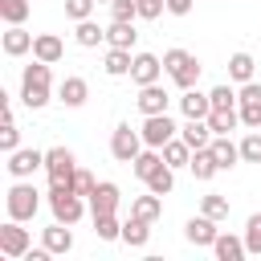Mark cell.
<instances>
[{"label":"cell","instance_id":"6da1fadb","mask_svg":"<svg viewBox=\"0 0 261 261\" xmlns=\"http://www.w3.org/2000/svg\"><path fill=\"white\" fill-rule=\"evenodd\" d=\"M49 86H53V73H49V61H37L20 69V102L29 110H41L49 102Z\"/></svg>","mask_w":261,"mask_h":261},{"label":"cell","instance_id":"7a4b0ae2","mask_svg":"<svg viewBox=\"0 0 261 261\" xmlns=\"http://www.w3.org/2000/svg\"><path fill=\"white\" fill-rule=\"evenodd\" d=\"M86 196H77L69 184H49V208H53V220L61 224H77L86 216Z\"/></svg>","mask_w":261,"mask_h":261},{"label":"cell","instance_id":"3957f363","mask_svg":"<svg viewBox=\"0 0 261 261\" xmlns=\"http://www.w3.org/2000/svg\"><path fill=\"white\" fill-rule=\"evenodd\" d=\"M200 61H196V53H188V49H167L163 53V73L179 86V90H192L196 82H200Z\"/></svg>","mask_w":261,"mask_h":261},{"label":"cell","instance_id":"277c9868","mask_svg":"<svg viewBox=\"0 0 261 261\" xmlns=\"http://www.w3.org/2000/svg\"><path fill=\"white\" fill-rule=\"evenodd\" d=\"M4 204H8V216L24 224V220L37 216V208H41V192H37L29 179H16V184L8 188V196H4Z\"/></svg>","mask_w":261,"mask_h":261},{"label":"cell","instance_id":"5b68a950","mask_svg":"<svg viewBox=\"0 0 261 261\" xmlns=\"http://www.w3.org/2000/svg\"><path fill=\"white\" fill-rule=\"evenodd\" d=\"M147 143H143V130H135L130 122H118L114 126V135H110V155L118 159V163H135V155L143 151Z\"/></svg>","mask_w":261,"mask_h":261},{"label":"cell","instance_id":"8992f818","mask_svg":"<svg viewBox=\"0 0 261 261\" xmlns=\"http://www.w3.org/2000/svg\"><path fill=\"white\" fill-rule=\"evenodd\" d=\"M33 249V237H29V228H20V220H4L0 224V253L8 257V261H20L24 253Z\"/></svg>","mask_w":261,"mask_h":261},{"label":"cell","instance_id":"52a82bcc","mask_svg":"<svg viewBox=\"0 0 261 261\" xmlns=\"http://www.w3.org/2000/svg\"><path fill=\"white\" fill-rule=\"evenodd\" d=\"M45 171H49V184H69L73 171H77V159L69 147H49L45 151Z\"/></svg>","mask_w":261,"mask_h":261},{"label":"cell","instance_id":"ba28073f","mask_svg":"<svg viewBox=\"0 0 261 261\" xmlns=\"http://www.w3.org/2000/svg\"><path fill=\"white\" fill-rule=\"evenodd\" d=\"M143 143L147 147H163L167 139H175L179 135V126L171 122V114H143Z\"/></svg>","mask_w":261,"mask_h":261},{"label":"cell","instance_id":"9c48e42d","mask_svg":"<svg viewBox=\"0 0 261 261\" xmlns=\"http://www.w3.org/2000/svg\"><path fill=\"white\" fill-rule=\"evenodd\" d=\"M41 167H45V151H37V147H16L8 155V175L12 179H33V171H41Z\"/></svg>","mask_w":261,"mask_h":261},{"label":"cell","instance_id":"30bf717a","mask_svg":"<svg viewBox=\"0 0 261 261\" xmlns=\"http://www.w3.org/2000/svg\"><path fill=\"white\" fill-rule=\"evenodd\" d=\"M220 220H212V216H192L188 224H184V237H188V245H196V249H212V241L220 237V228H216Z\"/></svg>","mask_w":261,"mask_h":261},{"label":"cell","instance_id":"8fae6325","mask_svg":"<svg viewBox=\"0 0 261 261\" xmlns=\"http://www.w3.org/2000/svg\"><path fill=\"white\" fill-rule=\"evenodd\" d=\"M86 98H90V82H86V77H77V73L61 77V86H57V102H61V106L77 110V106H86Z\"/></svg>","mask_w":261,"mask_h":261},{"label":"cell","instance_id":"7c38bea8","mask_svg":"<svg viewBox=\"0 0 261 261\" xmlns=\"http://www.w3.org/2000/svg\"><path fill=\"white\" fill-rule=\"evenodd\" d=\"M159 73H163V57L135 53V65H130V82L135 86H151V82H159Z\"/></svg>","mask_w":261,"mask_h":261},{"label":"cell","instance_id":"4fadbf2b","mask_svg":"<svg viewBox=\"0 0 261 261\" xmlns=\"http://www.w3.org/2000/svg\"><path fill=\"white\" fill-rule=\"evenodd\" d=\"M167 102H171V94H167L159 82H151V86H139V98H135V106H139L143 114H167Z\"/></svg>","mask_w":261,"mask_h":261},{"label":"cell","instance_id":"5bb4252c","mask_svg":"<svg viewBox=\"0 0 261 261\" xmlns=\"http://www.w3.org/2000/svg\"><path fill=\"white\" fill-rule=\"evenodd\" d=\"M118 200H122V192H118V184H110V179H102L94 192H90V212L94 216H106V212H118Z\"/></svg>","mask_w":261,"mask_h":261},{"label":"cell","instance_id":"9a60e30c","mask_svg":"<svg viewBox=\"0 0 261 261\" xmlns=\"http://www.w3.org/2000/svg\"><path fill=\"white\" fill-rule=\"evenodd\" d=\"M208 151H212V159H216V167H220V171H228V167H237V163H241V143H232L228 135H212Z\"/></svg>","mask_w":261,"mask_h":261},{"label":"cell","instance_id":"2e32d148","mask_svg":"<svg viewBox=\"0 0 261 261\" xmlns=\"http://www.w3.org/2000/svg\"><path fill=\"white\" fill-rule=\"evenodd\" d=\"M33 33L24 29V24H8V33L0 37V45H4V53L8 57H24V53H33Z\"/></svg>","mask_w":261,"mask_h":261},{"label":"cell","instance_id":"e0dca14e","mask_svg":"<svg viewBox=\"0 0 261 261\" xmlns=\"http://www.w3.org/2000/svg\"><path fill=\"white\" fill-rule=\"evenodd\" d=\"M41 245L53 253V257H61V253H69L73 249V232H69V224H61V220H53L45 232H41Z\"/></svg>","mask_w":261,"mask_h":261},{"label":"cell","instance_id":"ac0fdd59","mask_svg":"<svg viewBox=\"0 0 261 261\" xmlns=\"http://www.w3.org/2000/svg\"><path fill=\"white\" fill-rule=\"evenodd\" d=\"M61 53H65V45H61V37H57V33H37V41H33V57H37V61L57 65V61H61Z\"/></svg>","mask_w":261,"mask_h":261},{"label":"cell","instance_id":"d6986e66","mask_svg":"<svg viewBox=\"0 0 261 261\" xmlns=\"http://www.w3.org/2000/svg\"><path fill=\"white\" fill-rule=\"evenodd\" d=\"M179 139H184L192 151L208 147V143H212V126H208V118H188V122L179 126Z\"/></svg>","mask_w":261,"mask_h":261},{"label":"cell","instance_id":"ffe728a7","mask_svg":"<svg viewBox=\"0 0 261 261\" xmlns=\"http://www.w3.org/2000/svg\"><path fill=\"white\" fill-rule=\"evenodd\" d=\"M212 253H216V261H241V257H249L245 237H232V232H220L212 241Z\"/></svg>","mask_w":261,"mask_h":261},{"label":"cell","instance_id":"44dd1931","mask_svg":"<svg viewBox=\"0 0 261 261\" xmlns=\"http://www.w3.org/2000/svg\"><path fill=\"white\" fill-rule=\"evenodd\" d=\"M130 65H135V53L130 49H106V57H102V69L110 73V77H130Z\"/></svg>","mask_w":261,"mask_h":261},{"label":"cell","instance_id":"7402d4cb","mask_svg":"<svg viewBox=\"0 0 261 261\" xmlns=\"http://www.w3.org/2000/svg\"><path fill=\"white\" fill-rule=\"evenodd\" d=\"M179 110H184V118H208V114H212V98H208V94H200V90L192 86V90H184Z\"/></svg>","mask_w":261,"mask_h":261},{"label":"cell","instance_id":"603a6c76","mask_svg":"<svg viewBox=\"0 0 261 261\" xmlns=\"http://www.w3.org/2000/svg\"><path fill=\"white\" fill-rule=\"evenodd\" d=\"M159 167H163V151H159V147H143V151L135 155V163H130V171H135L143 184H147V179H151Z\"/></svg>","mask_w":261,"mask_h":261},{"label":"cell","instance_id":"cb8c5ba5","mask_svg":"<svg viewBox=\"0 0 261 261\" xmlns=\"http://www.w3.org/2000/svg\"><path fill=\"white\" fill-rule=\"evenodd\" d=\"M135 41H139L135 20H110V29H106V45H114V49H135Z\"/></svg>","mask_w":261,"mask_h":261},{"label":"cell","instance_id":"d4e9b609","mask_svg":"<svg viewBox=\"0 0 261 261\" xmlns=\"http://www.w3.org/2000/svg\"><path fill=\"white\" fill-rule=\"evenodd\" d=\"M130 216H139V220H159L163 216V196H155V192H147V196H135V204H130Z\"/></svg>","mask_w":261,"mask_h":261},{"label":"cell","instance_id":"484cf974","mask_svg":"<svg viewBox=\"0 0 261 261\" xmlns=\"http://www.w3.org/2000/svg\"><path fill=\"white\" fill-rule=\"evenodd\" d=\"M147 241H151V220H139V216L122 220V245H130V249H143Z\"/></svg>","mask_w":261,"mask_h":261},{"label":"cell","instance_id":"4316f807","mask_svg":"<svg viewBox=\"0 0 261 261\" xmlns=\"http://www.w3.org/2000/svg\"><path fill=\"white\" fill-rule=\"evenodd\" d=\"M159 151H163V163H167V167H188V163H192V147H188L179 135H175V139H167Z\"/></svg>","mask_w":261,"mask_h":261},{"label":"cell","instance_id":"83f0119b","mask_svg":"<svg viewBox=\"0 0 261 261\" xmlns=\"http://www.w3.org/2000/svg\"><path fill=\"white\" fill-rule=\"evenodd\" d=\"M253 69H257L253 53H245V49H241V53H232V57H228V77H232V82H241V86H245V82H253Z\"/></svg>","mask_w":261,"mask_h":261},{"label":"cell","instance_id":"f1b7e54d","mask_svg":"<svg viewBox=\"0 0 261 261\" xmlns=\"http://www.w3.org/2000/svg\"><path fill=\"white\" fill-rule=\"evenodd\" d=\"M188 167H192V175H196V179H200V184H208V179H212V175H216V171H220V167H216V159H212V151H208V147H200V151H192V163H188Z\"/></svg>","mask_w":261,"mask_h":261},{"label":"cell","instance_id":"f546056e","mask_svg":"<svg viewBox=\"0 0 261 261\" xmlns=\"http://www.w3.org/2000/svg\"><path fill=\"white\" fill-rule=\"evenodd\" d=\"M208 126H212V135H228V130L241 126V110H237V106H232V110H212V114H208Z\"/></svg>","mask_w":261,"mask_h":261},{"label":"cell","instance_id":"4dcf8cb0","mask_svg":"<svg viewBox=\"0 0 261 261\" xmlns=\"http://www.w3.org/2000/svg\"><path fill=\"white\" fill-rule=\"evenodd\" d=\"M33 12V0H0V16L4 24H24Z\"/></svg>","mask_w":261,"mask_h":261},{"label":"cell","instance_id":"1f68e13d","mask_svg":"<svg viewBox=\"0 0 261 261\" xmlns=\"http://www.w3.org/2000/svg\"><path fill=\"white\" fill-rule=\"evenodd\" d=\"M94 232H98V241H122V220H118L114 212L94 216Z\"/></svg>","mask_w":261,"mask_h":261},{"label":"cell","instance_id":"d6a6232c","mask_svg":"<svg viewBox=\"0 0 261 261\" xmlns=\"http://www.w3.org/2000/svg\"><path fill=\"white\" fill-rule=\"evenodd\" d=\"M73 41H77V45H86V49H94L98 41H106V29H98L94 20H77V29H73Z\"/></svg>","mask_w":261,"mask_h":261},{"label":"cell","instance_id":"836d02e7","mask_svg":"<svg viewBox=\"0 0 261 261\" xmlns=\"http://www.w3.org/2000/svg\"><path fill=\"white\" fill-rule=\"evenodd\" d=\"M171 188H175V167H159L151 179H147V192H155V196H171Z\"/></svg>","mask_w":261,"mask_h":261},{"label":"cell","instance_id":"e575fe53","mask_svg":"<svg viewBox=\"0 0 261 261\" xmlns=\"http://www.w3.org/2000/svg\"><path fill=\"white\" fill-rule=\"evenodd\" d=\"M245 249H249V257H261V212H253L245 220Z\"/></svg>","mask_w":261,"mask_h":261},{"label":"cell","instance_id":"d590c367","mask_svg":"<svg viewBox=\"0 0 261 261\" xmlns=\"http://www.w3.org/2000/svg\"><path fill=\"white\" fill-rule=\"evenodd\" d=\"M200 212L212 216V220H228V196H216V192L204 196V200H200Z\"/></svg>","mask_w":261,"mask_h":261},{"label":"cell","instance_id":"8d00e7d4","mask_svg":"<svg viewBox=\"0 0 261 261\" xmlns=\"http://www.w3.org/2000/svg\"><path fill=\"white\" fill-rule=\"evenodd\" d=\"M208 98H212V110H232V106H237V90H232L228 82H224V86H212Z\"/></svg>","mask_w":261,"mask_h":261},{"label":"cell","instance_id":"74e56055","mask_svg":"<svg viewBox=\"0 0 261 261\" xmlns=\"http://www.w3.org/2000/svg\"><path fill=\"white\" fill-rule=\"evenodd\" d=\"M241 126H249V130H261V98H249V102H241Z\"/></svg>","mask_w":261,"mask_h":261},{"label":"cell","instance_id":"f35d334b","mask_svg":"<svg viewBox=\"0 0 261 261\" xmlns=\"http://www.w3.org/2000/svg\"><path fill=\"white\" fill-rule=\"evenodd\" d=\"M241 159L245 163H261V130H249L241 139Z\"/></svg>","mask_w":261,"mask_h":261},{"label":"cell","instance_id":"ab89813d","mask_svg":"<svg viewBox=\"0 0 261 261\" xmlns=\"http://www.w3.org/2000/svg\"><path fill=\"white\" fill-rule=\"evenodd\" d=\"M94 4H98V0H65V16H69L73 24H77V20H90V16H94Z\"/></svg>","mask_w":261,"mask_h":261},{"label":"cell","instance_id":"60d3db41","mask_svg":"<svg viewBox=\"0 0 261 261\" xmlns=\"http://www.w3.org/2000/svg\"><path fill=\"white\" fill-rule=\"evenodd\" d=\"M69 188H73L77 196H86V200H90V192L98 188V179H94V175H90L86 167H77V171H73V179H69Z\"/></svg>","mask_w":261,"mask_h":261},{"label":"cell","instance_id":"b9f144b4","mask_svg":"<svg viewBox=\"0 0 261 261\" xmlns=\"http://www.w3.org/2000/svg\"><path fill=\"white\" fill-rule=\"evenodd\" d=\"M139 16V0H110V20H135Z\"/></svg>","mask_w":261,"mask_h":261},{"label":"cell","instance_id":"7bdbcfd3","mask_svg":"<svg viewBox=\"0 0 261 261\" xmlns=\"http://www.w3.org/2000/svg\"><path fill=\"white\" fill-rule=\"evenodd\" d=\"M16 147H20V126H16V122H4V130H0V151L12 155Z\"/></svg>","mask_w":261,"mask_h":261},{"label":"cell","instance_id":"ee69618b","mask_svg":"<svg viewBox=\"0 0 261 261\" xmlns=\"http://www.w3.org/2000/svg\"><path fill=\"white\" fill-rule=\"evenodd\" d=\"M163 8H167V0H139V16L143 20H159Z\"/></svg>","mask_w":261,"mask_h":261},{"label":"cell","instance_id":"f6af8a7d","mask_svg":"<svg viewBox=\"0 0 261 261\" xmlns=\"http://www.w3.org/2000/svg\"><path fill=\"white\" fill-rule=\"evenodd\" d=\"M192 4H196V0H167V12H171V16H188Z\"/></svg>","mask_w":261,"mask_h":261},{"label":"cell","instance_id":"bcb514c9","mask_svg":"<svg viewBox=\"0 0 261 261\" xmlns=\"http://www.w3.org/2000/svg\"><path fill=\"white\" fill-rule=\"evenodd\" d=\"M98 4H110V0H98Z\"/></svg>","mask_w":261,"mask_h":261}]
</instances>
